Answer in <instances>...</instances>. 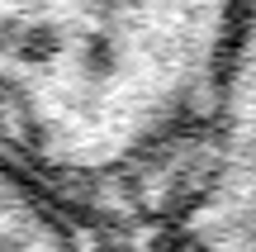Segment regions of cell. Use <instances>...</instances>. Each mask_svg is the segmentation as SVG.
<instances>
[{
    "label": "cell",
    "mask_w": 256,
    "mask_h": 252,
    "mask_svg": "<svg viewBox=\"0 0 256 252\" xmlns=\"http://www.w3.org/2000/svg\"><path fill=\"white\" fill-rule=\"evenodd\" d=\"M0 252H138L133 233L57 181L0 119Z\"/></svg>",
    "instance_id": "2"
},
{
    "label": "cell",
    "mask_w": 256,
    "mask_h": 252,
    "mask_svg": "<svg viewBox=\"0 0 256 252\" xmlns=\"http://www.w3.org/2000/svg\"><path fill=\"white\" fill-rule=\"evenodd\" d=\"M232 0H0V119L133 233L214 91Z\"/></svg>",
    "instance_id": "1"
}]
</instances>
